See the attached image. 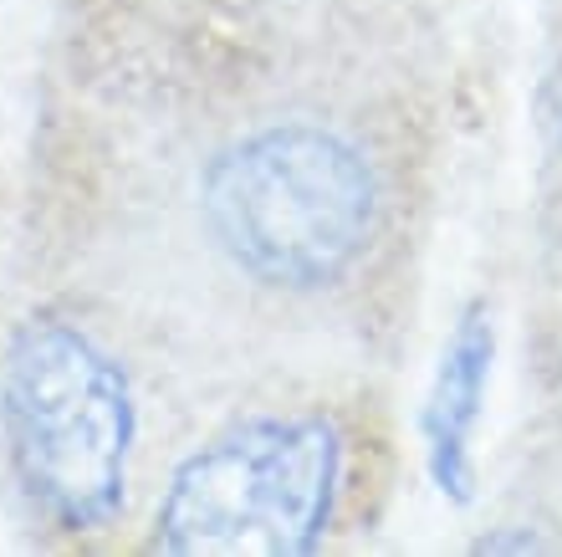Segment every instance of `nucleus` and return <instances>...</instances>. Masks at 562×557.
Listing matches in <instances>:
<instances>
[{"mask_svg":"<svg viewBox=\"0 0 562 557\" xmlns=\"http://www.w3.org/2000/svg\"><path fill=\"white\" fill-rule=\"evenodd\" d=\"M491 337L486 312H465V323L456 327L450 348L440 358L435 374V394L425 410V441H429V476L440 481V491L450 497H471V441L481 425V404H486V383H491Z\"/></svg>","mask_w":562,"mask_h":557,"instance_id":"obj_4","label":"nucleus"},{"mask_svg":"<svg viewBox=\"0 0 562 557\" xmlns=\"http://www.w3.org/2000/svg\"><path fill=\"white\" fill-rule=\"evenodd\" d=\"M194 221L236 277L312 297L363 261L379 231V175L353 133L302 113L267 118L200 164Z\"/></svg>","mask_w":562,"mask_h":557,"instance_id":"obj_1","label":"nucleus"},{"mask_svg":"<svg viewBox=\"0 0 562 557\" xmlns=\"http://www.w3.org/2000/svg\"><path fill=\"white\" fill-rule=\"evenodd\" d=\"M342 501V435L327 414H251L179 460L154 512L159 553H312Z\"/></svg>","mask_w":562,"mask_h":557,"instance_id":"obj_3","label":"nucleus"},{"mask_svg":"<svg viewBox=\"0 0 562 557\" xmlns=\"http://www.w3.org/2000/svg\"><path fill=\"white\" fill-rule=\"evenodd\" d=\"M0 441L36 527L108 532L128 506L138 455L134 379L77 302L26 312L0 364Z\"/></svg>","mask_w":562,"mask_h":557,"instance_id":"obj_2","label":"nucleus"}]
</instances>
